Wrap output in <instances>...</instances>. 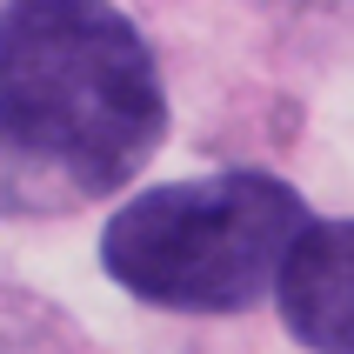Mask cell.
<instances>
[{
    "instance_id": "1",
    "label": "cell",
    "mask_w": 354,
    "mask_h": 354,
    "mask_svg": "<svg viewBox=\"0 0 354 354\" xmlns=\"http://www.w3.org/2000/svg\"><path fill=\"white\" fill-rule=\"evenodd\" d=\"M167 134L154 54L107 0L0 7V180L27 207L127 187Z\"/></svg>"
},
{
    "instance_id": "2",
    "label": "cell",
    "mask_w": 354,
    "mask_h": 354,
    "mask_svg": "<svg viewBox=\"0 0 354 354\" xmlns=\"http://www.w3.org/2000/svg\"><path fill=\"white\" fill-rule=\"evenodd\" d=\"M301 227H308V201L288 180L227 167L207 180L134 194L107 221L100 261L147 308L241 315L274 288Z\"/></svg>"
},
{
    "instance_id": "3",
    "label": "cell",
    "mask_w": 354,
    "mask_h": 354,
    "mask_svg": "<svg viewBox=\"0 0 354 354\" xmlns=\"http://www.w3.org/2000/svg\"><path fill=\"white\" fill-rule=\"evenodd\" d=\"M274 295L301 348L354 354V221H308L274 274Z\"/></svg>"
}]
</instances>
